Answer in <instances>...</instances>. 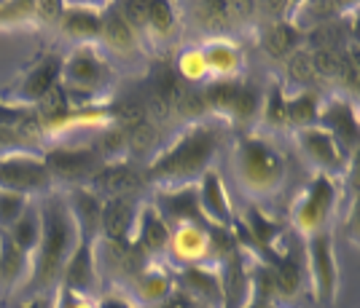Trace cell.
<instances>
[{
    "instance_id": "cell-27",
    "label": "cell",
    "mask_w": 360,
    "mask_h": 308,
    "mask_svg": "<svg viewBox=\"0 0 360 308\" xmlns=\"http://www.w3.org/2000/svg\"><path fill=\"white\" fill-rule=\"evenodd\" d=\"M60 297H54V308H100V300L94 295L75 293L68 287H60Z\"/></svg>"
},
{
    "instance_id": "cell-6",
    "label": "cell",
    "mask_w": 360,
    "mask_h": 308,
    "mask_svg": "<svg viewBox=\"0 0 360 308\" xmlns=\"http://www.w3.org/2000/svg\"><path fill=\"white\" fill-rule=\"evenodd\" d=\"M304 252H307L312 297L323 306H330L339 295V263H336L333 236L326 231V234H317L312 239H304Z\"/></svg>"
},
{
    "instance_id": "cell-20",
    "label": "cell",
    "mask_w": 360,
    "mask_h": 308,
    "mask_svg": "<svg viewBox=\"0 0 360 308\" xmlns=\"http://www.w3.org/2000/svg\"><path fill=\"white\" fill-rule=\"evenodd\" d=\"M143 11V25L148 27V32L159 41L172 38V32L178 27V11L169 6V3H148V6H140Z\"/></svg>"
},
{
    "instance_id": "cell-19",
    "label": "cell",
    "mask_w": 360,
    "mask_h": 308,
    "mask_svg": "<svg viewBox=\"0 0 360 308\" xmlns=\"http://www.w3.org/2000/svg\"><path fill=\"white\" fill-rule=\"evenodd\" d=\"M3 234L8 236L25 255H30L32 260V255L38 250V241H41V209H38V201H30L27 209L16 217L14 225L8 231H3Z\"/></svg>"
},
{
    "instance_id": "cell-23",
    "label": "cell",
    "mask_w": 360,
    "mask_h": 308,
    "mask_svg": "<svg viewBox=\"0 0 360 308\" xmlns=\"http://www.w3.org/2000/svg\"><path fill=\"white\" fill-rule=\"evenodd\" d=\"M178 73L183 81L188 83H205L210 73H207V62L202 54V46H186L178 54Z\"/></svg>"
},
{
    "instance_id": "cell-14",
    "label": "cell",
    "mask_w": 360,
    "mask_h": 308,
    "mask_svg": "<svg viewBox=\"0 0 360 308\" xmlns=\"http://www.w3.org/2000/svg\"><path fill=\"white\" fill-rule=\"evenodd\" d=\"M65 16H62V32L70 35L81 43H94L103 35V14L108 6H84V3H70L62 6Z\"/></svg>"
},
{
    "instance_id": "cell-25",
    "label": "cell",
    "mask_w": 360,
    "mask_h": 308,
    "mask_svg": "<svg viewBox=\"0 0 360 308\" xmlns=\"http://www.w3.org/2000/svg\"><path fill=\"white\" fill-rule=\"evenodd\" d=\"M38 3H0V25H22L35 19Z\"/></svg>"
},
{
    "instance_id": "cell-29",
    "label": "cell",
    "mask_w": 360,
    "mask_h": 308,
    "mask_svg": "<svg viewBox=\"0 0 360 308\" xmlns=\"http://www.w3.org/2000/svg\"><path fill=\"white\" fill-rule=\"evenodd\" d=\"M242 308H277V306H274V297L266 290H261V295L250 293V297L242 303Z\"/></svg>"
},
{
    "instance_id": "cell-17",
    "label": "cell",
    "mask_w": 360,
    "mask_h": 308,
    "mask_svg": "<svg viewBox=\"0 0 360 308\" xmlns=\"http://www.w3.org/2000/svg\"><path fill=\"white\" fill-rule=\"evenodd\" d=\"M169 231H172V225L162 217V212L156 206H143V212L137 215L135 225H132L135 241L146 252H153V255H165L167 252Z\"/></svg>"
},
{
    "instance_id": "cell-11",
    "label": "cell",
    "mask_w": 360,
    "mask_h": 308,
    "mask_svg": "<svg viewBox=\"0 0 360 308\" xmlns=\"http://www.w3.org/2000/svg\"><path fill=\"white\" fill-rule=\"evenodd\" d=\"M317 126H323L342 145V150H345L347 156L355 153V147H358V113H355V107L347 102V100L320 102Z\"/></svg>"
},
{
    "instance_id": "cell-7",
    "label": "cell",
    "mask_w": 360,
    "mask_h": 308,
    "mask_svg": "<svg viewBox=\"0 0 360 308\" xmlns=\"http://www.w3.org/2000/svg\"><path fill=\"white\" fill-rule=\"evenodd\" d=\"M169 260L183 268H207L215 255V239L205 222H178L169 231L167 252Z\"/></svg>"
},
{
    "instance_id": "cell-12",
    "label": "cell",
    "mask_w": 360,
    "mask_h": 308,
    "mask_svg": "<svg viewBox=\"0 0 360 308\" xmlns=\"http://www.w3.org/2000/svg\"><path fill=\"white\" fill-rule=\"evenodd\" d=\"M175 290V274L159 263H148L135 274V279L129 284V297H135L137 306L153 308L169 300V295Z\"/></svg>"
},
{
    "instance_id": "cell-30",
    "label": "cell",
    "mask_w": 360,
    "mask_h": 308,
    "mask_svg": "<svg viewBox=\"0 0 360 308\" xmlns=\"http://www.w3.org/2000/svg\"><path fill=\"white\" fill-rule=\"evenodd\" d=\"M100 308H129V303L121 297H113V300H100Z\"/></svg>"
},
{
    "instance_id": "cell-10",
    "label": "cell",
    "mask_w": 360,
    "mask_h": 308,
    "mask_svg": "<svg viewBox=\"0 0 360 308\" xmlns=\"http://www.w3.org/2000/svg\"><path fill=\"white\" fill-rule=\"evenodd\" d=\"M196 188V204L202 212V220L210 222L212 228L229 231L234 228V206H231V196L226 191V182L221 172L212 166L205 175L199 177Z\"/></svg>"
},
{
    "instance_id": "cell-18",
    "label": "cell",
    "mask_w": 360,
    "mask_h": 308,
    "mask_svg": "<svg viewBox=\"0 0 360 308\" xmlns=\"http://www.w3.org/2000/svg\"><path fill=\"white\" fill-rule=\"evenodd\" d=\"M100 41L116 51V54H129L137 46V35H135V25L132 19L124 14L121 6H108V14H103V35Z\"/></svg>"
},
{
    "instance_id": "cell-24",
    "label": "cell",
    "mask_w": 360,
    "mask_h": 308,
    "mask_svg": "<svg viewBox=\"0 0 360 308\" xmlns=\"http://www.w3.org/2000/svg\"><path fill=\"white\" fill-rule=\"evenodd\" d=\"M27 204H30V199H25V196H19V193L0 191V234L14 225L16 217L27 209Z\"/></svg>"
},
{
    "instance_id": "cell-28",
    "label": "cell",
    "mask_w": 360,
    "mask_h": 308,
    "mask_svg": "<svg viewBox=\"0 0 360 308\" xmlns=\"http://www.w3.org/2000/svg\"><path fill=\"white\" fill-rule=\"evenodd\" d=\"M14 308H54V293L51 295H30V297H22Z\"/></svg>"
},
{
    "instance_id": "cell-13",
    "label": "cell",
    "mask_w": 360,
    "mask_h": 308,
    "mask_svg": "<svg viewBox=\"0 0 360 308\" xmlns=\"http://www.w3.org/2000/svg\"><path fill=\"white\" fill-rule=\"evenodd\" d=\"M202 54L207 62V73L210 78L221 83H231L242 73V48L229 38H212L202 46Z\"/></svg>"
},
{
    "instance_id": "cell-16",
    "label": "cell",
    "mask_w": 360,
    "mask_h": 308,
    "mask_svg": "<svg viewBox=\"0 0 360 308\" xmlns=\"http://www.w3.org/2000/svg\"><path fill=\"white\" fill-rule=\"evenodd\" d=\"M62 59L46 57L41 59L30 73L25 75V81L16 86V100L19 102H41L49 97V91L54 88V83L60 81Z\"/></svg>"
},
{
    "instance_id": "cell-9",
    "label": "cell",
    "mask_w": 360,
    "mask_h": 308,
    "mask_svg": "<svg viewBox=\"0 0 360 308\" xmlns=\"http://www.w3.org/2000/svg\"><path fill=\"white\" fill-rule=\"evenodd\" d=\"M108 78V65L100 48L94 43H81L75 46L68 57L62 59L60 81L68 88H81L89 91L97 88Z\"/></svg>"
},
{
    "instance_id": "cell-22",
    "label": "cell",
    "mask_w": 360,
    "mask_h": 308,
    "mask_svg": "<svg viewBox=\"0 0 360 308\" xmlns=\"http://www.w3.org/2000/svg\"><path fill=\"white\" fill-rule=\"evenodd\" d=\"M285 110H288V123L299 129H307V126H315L317 116H320V102H317L315 94L309 91H301L293 100H285Z\"/></svg>"
},
{
    "instance_id": "cell-4",
    "label": "cell",
    "mask_w": 360,
    "mask_h": 308,
    "mask_svg": "<svg viewBox=\"0 0 360 308\" xmlns=\"http://www.w3.org/2000/svg\"><path fill=\"white\" fill-rule=\"evenodd\" d=\"M0 191L19 193L38 201L54 191V172L44 156L27 147H11L0 153Z\"/></svg>"
},
{
    "instance_id": "cell-8",
    "label": "cell",
    "mask_w": 360,
    "mask_h": 308,
    "mask_svg": "<svg viewBox=\"0 0 360 308\" xmlns=\"http://www.w3.org/2000/svg\"><path fill=\"white\" fill-rule=\"evenodd\" d=\"M296 142H299L304 159L315 166V175H326L330 180H336L339 175H345L349 166V156H347L342 145L330 137L323 126H307L296 132Z\"/></svg>"
},
{
    "instance_id": "cell-26",
    "label": "cell",
    "mask_w": 360,
    "mask_h": 308,
    "mask_svg": "<svg viewBox=\"0 0 360 308\" xmlns=\"http://www.w3.org/2000/svg\"><path fill=\"white\" fill-rule=\"evenodd\" d=\"M264 121H266L269 126H283V123H288L285 97H283L277 88H271L266 102H264Z\"/></svg>"
},
{
    "instance_id": "cell-21",
    "label": "cell",
    "mask_w": 360,
    "mask_h": 308,
    "mask_svg": "<svg viewBox=\"0 0 360 308\" xmlns=\"http://www.w3.org/2000/svg\"><path fill=\"white\" fill-rule=\"evenodd\" d=\"M183 279L196 297H205L212 303L224 300V279L215 276V271L210 268H183Z\"/></svg>"
},
{
    "instance_id": "cell-3",
    "label": "cell",
    "mask_w": 360,
    "mask_h": 308,
    "mask_svg": "<svg viewBox=\"0 0 360 308\" xmlns=\"http://www.w3.org/2000/svg\"><path fill=\"white\" fill-rule=\"evenodd\" d=\"M231 175L248 199L266 201L283 191L288 163L269 140L258 134H245L231 150Z\"/></svg>"
},
{
    "instance_id": "cell-1",
    "label": "cell",
    "mask_w": 360,
    "mask_h": 308,
    "mask_svg": "<svg viewBox=\"0 0 360 308\" xmlns=\"http://www.w3.org/2000/svg\"><path fill=\"white\" fill-rule=\"evenodd\" d=\"M41 209V241L30 260V279L22 293L30 295H51L62 281V274L75 255L84 228L75 217L70 196L51 191L49 196L38 199Z\"/></svg>"
},
{
    "instance_id": "cell-15",
    "label": "cell",
    "mask_w": 360,
    "mask_h": 308,
    "mask_svg": "<svg viewBox=\"0 0 360 308\" xmlns=\"http://www.w3.org/2000/svg\"><path fill=\"white\" fill-rule=\"evenodd\" d=\"M30 279V255L16 247L6 234H0V297L25 290Z\"/></svg>"
},
{
    "instance_id": "cell-5",
    "label": "cell",
    "mask_w": 360,
    "mask_h": 308,
    "mask_svg": "<svg viewBox=\"0 0 360 308\" xmlns=\"http://www.w3.org/2000/svg\"><path fill=\"white\" fill-rule=\"evenodd\" d=\"M336 206H339L336 180H330L326 175H315L309 180V185L299 193L296 204L290 209L293 231L301 239H312L317 234H326L333 215H336Z\"/></svg>"
},
{
    "instance_id": "cell-2",
    "label": "cell",
    "mask_w": 360,
    "mask_h": 308,
    "mask_svg": "<svg viewBox=\"0 0 360 308\" xmlns=\"http://www.w3.org/2000/svg\"><path fill=\"white\" fill-rule=\"evenodd\" d=\"M226 126L221 118H205L186 126L175 137V142L165 147L156 161L150 163L148 177L162 191H178L196 185L199 177L212 169V161L221 150Z\"/></svg>"
}]
</instances>
